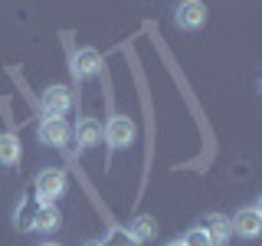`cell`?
<instances>
[{
  "mask_svg": "<svg viewBox=\"0 0 262 246\" xmlns=\"http://www.w3.org/2000/svg\"><path fill=\"white\" fill-rule=\"evenodd\" d=\"M102 128H105L102 141L108 145L112 151H125V148H131V145H135V138H138V125L128 118V115H112Z\"/></svg>",
  "mask_w": 262,
  "mask_h": 246,
  "instance_id": "obj_2",
  "label": "cell"
},
{
  "mask_svg": "<svg viewBox=\"0 0 262 246\" xmlns=\"http://www.w3.org/2000/svg\"><path fill=\"white\" fill-rule=\"evenodd\" d=\"M36 210H39V200H36V197H20V200H16V207H13V227L20 230V233L33 230Z\"/></svg>",
  "mask_w": 262,
  "mask_h": 246,
  "instance_id": "obj_11",
  "label": "cell"
},
{
  "mask_svg": "<svg viewBox=\"0 0 262 246\" xmlns=\"http://www.w3.org/2000/svg\"><path fill=\"white\" fill-rule=\"evenodd\" d=\"M20 154H23L20 135H16V131H0V168L20 164Z\"/></svg>",
  "mask_w": 262,
  "mask_h": 246,
  "instance_id": "obj_12",
  "label": "cell"
},
{
  "mask_svg": "<svg viewBox=\"0 0 262 246\" xmlns=\"http://www.w3.org/2000/svg\"><path fill=\"white\" fill-rule=\"evenodd\" d=\"M69 69H72V76H76L79 82L95 79L98 72H102V53H98L95 46H82V49H76V53H72Z\"/></svg>",
  "mask_w": 262,
  "mask_h": 246,
  "instance_id": "obj_5",
  "label": "cell"
},
{
  "mask_svg": "<svg viewBox=\"0 0 262 246\" xmlns=\"http://www.w3.org/2000/svg\"><path fill=\"white\" fill-rule=\"evenodd\" d=\"M184 246H213V243H210L207 230H203L200 223H196V227H190V230L184 233Z\"/></svg>",
  "mask_w": 262,
  "mask_h": 246,
  "instance_id": "obj_15",
  "label": "cell"
},
{
  "mask_svg": "<svg viewBox=\"0 0 262 246\" xmlns=\"http://www.w3.org/2000/svg\"><path fill=\"white\" fill-rule=\"evenodd\" d=\"M36 135H39V141L49 145V148H66V145H69V138H72V128H69V121H66V118L43 115L39 125H36Z\"/></svg>",
  "mask_w": 262,
  "mask_h": 246,
  "instance_id": "obj_4",
  "label": "cell"
},
{
  "mask_svg": "<svg viewBox=\"0 0 262 246\" xmlns=\"http://www.w3.org/2000/svg\"><path fill=\"white\" fill-rule=\"evenodd\" d=\"M229 230L236 236H243V240H256L262 233V200H256L252 207L236 210V217L229 220Z\"/></svg>",
  "mask_w": 262,
  "mask_h": 246,
  "instance_id": "obj_3",
  "label": "cell"
},
{
  "mask_svg": "<svg viewBox=\"0 0 262 246\" xmlns=\"http://www.w3.org/2000/svg\"><path fill=\"white\" fill-rule=\"evenodd\" d=\"M164 246H184V240H170V243H164Z\"/></svg>",
  "mask_w": 262,
  "mask_h": 246,
  "instance_id": "obj_16",
  "label": "cell"
},
{
  "mask_svg": "<svg viewBox=\"0 0 262 246\" xmlns=\"http://www.w3.org/2000/svg\"><path fill=\"white\" fill-rule=\"evenodd\" d=\"M33 187H36V200L39 203H56L66 197V187H69V177H66L62 168H43L33 180Z\"/></svg>",
  "mask_w": 262,
  "mask_h": 246,
  "instance_id": "obj_1",
  "label": "cell"
},
{
  "mask_svg": "<svg viewBox=\"0 0 262 246\" xmlns=\"http://www.w3.org/2000/svg\"><path fill=\"white\" fill-rule=\"evenodd\" d=\"M39 109H43V115H56V118H62V115L72 109L69 86H49V89H43V95H39Z\"/></svg>",
  "mask_w": 262,
  "mask_h": 246,
  "instance_id": "obj_7",
  "label": "cell"
},
{
  "mask_svg": "<svg viewBox=\"0 0 262 246\" xmlns=\"http://www.w3.org/2000/svg\"><path fill=\"white\" fill-rule=\"evenodd\" d=\"M200 227L207 230V236H210L213 246H226L229 236H233V230H229V217H223V213H207Z\"/></svg>",
  "mask_w": 262,
  "mask_h": 246,
  "instance_id": "obj_9",
  "label": "cell"
},
{
  "mask_svg": "<svg viewBox=\"0 0 262 246\" xmlns=\"http://www.w3.org/2000/svg\"><path fill=\"white\" fill-rule=\"evenodd\" d=\"M72 138H76L79 151H92V148L102 145L105 128H102V121H98V118H79V125L72 128Z\"/></svg>",
  "mask_w": 262,
  "mask_h": 246,
  "instance_id": "obj_8",
  "label": "cell"
},
{
  "mask_svg": "<svg viewBox=\"0 0 262 246\" xmlns=\"http://www.w3.org/2000/svg\"><path fill=\"white\" fill-rule=\"evenodd\" d=\"M39 246H59V243H53V240H46V243H39Z\"/></svg>",
  "mask_w": 262,
  "mask_h": 246,
  "instance_id": "obj_18",
  "label": "cell"
},
{
  "mask_svg": "<svg viewBox=\"0 0 262 246\" xmlns=\"http://www.w3.org/2000/svg\"><path fill=\"white\" fill-rule=\"evenodd\" d=\"M62 227V213L56 203H39V210H36V220H33V230L36 233H56V230Z\"/></svg>",
  "mask_w": 262,
  "mask_h": 246,
  "instance_id": "obj_10",
  "label": "cell"
},
{
  "mask_svg": "<svg viewBox=\"0 0 262 246\" xmlns=\"http://www.w3.org/2000/svg\"><path fill=\"white\" fill-rule=\"evenodd\" d=\"M174 23L180 30H187V33L200 30L203 23H207V7H203L200 0H180L174 7Z\"/></svg>",
  "mask_w": 262,
  "mask_h": 246,
  "instance_id": "obj_6",
  "label": "cell"
},
{
  "mask_svg": "<svg viewBox=\"0 0 262 246\" xmlns=\"http://www.w3.org/2000/svg\"><path fill=\"white\" fill-rule=\"evenodd\" d=\"M98 243H102V246H141L135 236L128 233V227H118V223H112L108 230H105V236Z\"/></svg>",
  "mask_w": 262,
  "mask_h": 246,
  "instance_id": "obj_14",
  "label": "cell"
},
{
  "mask_svg": "<svg viewBox=\"0 0 262 246\" xmlns=\"http://www.w3.org/2000/svg\"><path fill=\"white\" fill-rule=\"evenodd\" d=\"M82 246H102V243H98V240H89V243H82Z\"/></svg>",
  "mask_w": 262,
  "mask_h": 246,
  "instance_id": "obj_17",
  "label": "cell"
},
{
  "mask_svg": "<svg viewBox=\"0 0 262 246\" xmlns=\"http://www.w3.org/2000/svg\"><path fill=\"white\" fill-rule=\"evenodd\" d=\"M128 233L135 236L138 243H151L154 236H158V220H154V217H147V213H141V217H135V220H131Z\"/></svg>",
  "mask_w": 262,
  "mask_h": 246,
  "instance_id": "obj_13",
  "label": "cell"
}]
</instances>
